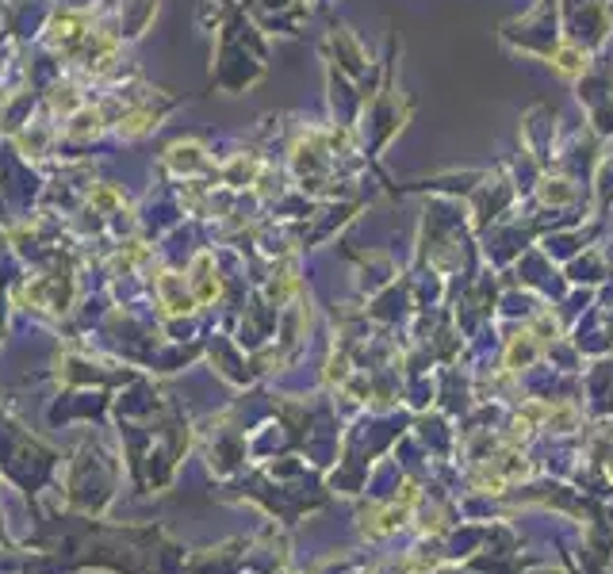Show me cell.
Masks as SVG:
<instances>
[{
    "label": "cell",
    "instance_id": "1",
    "mask_svg": "<svg viewBox=\"0 0 613 574\" xmlns=\"http://www.w3.org/2000/svg\"><path fill=\"white\" fill-rule=\"evenodd\" d=\"M215 295H219V280H215V272H211V257L204 253V257H196V265H192V299L196 303H211Z\"/></svg>",
    "mask_w": 613,
    "mask_h": 574
},
{
    "label": "cell",
    "instance_id": "2",
    "mask_svg": "<svg viewBox=\"0 0 613 574\" xmlns=\"http://www.w3.org/2000/svg\"><path fill=\"white\" fill-rule=\"evenodd\" d=\"M162 299H165V307L173 310V314H180V310H192V295L184 291V280L165 276V280H162Z\"/></svg>",
    "mask_w": 613,
    "mask_h": 574
},
{
    "label": "cell",
    "instance_id": "3",
    "mask_svg": "<svg viewBox=\"0 0 613 574\" xmlns=\"http://www.w3.org/2000/svg\"><path fill=\"white\" fill-rule=\"evenodd\" d=\"M552 62H556V69H560V74L575 77V74H582V65H587V54H582L579 47H560Z\"/></svg>",
    "mask_w": 613,
    "mask_h": 574
},
{
    "label": "cell",
    "instance_id": "4",
    "mask_svg": "<svg viewBox=\"0 0 613 574\" xmlns=\"http://www.w3.org/2000/svg\"><path fill=\"white\" fill-rule=\"evenodd\" d=\"M537 356V341H533V334H521L514 344H510V352H506V364L510 368H525Z\"/></svg>",
    "mask_w": 613,
    "mask_h": 574
}]
</instances>
